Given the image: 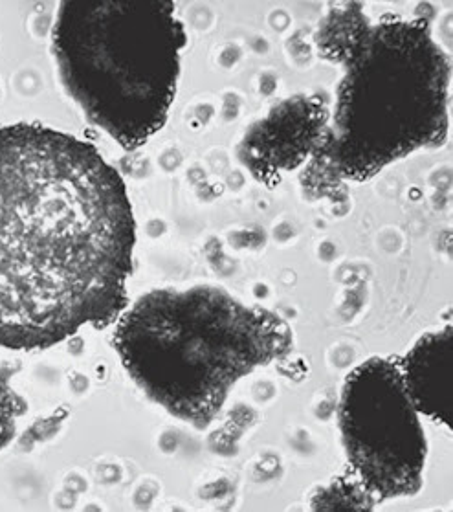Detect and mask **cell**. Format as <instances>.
<instances>
[{"mask_svg": "<svg viewBox=\"0 0 453 512\" xmlns=\"http://www.w3.org/2000/svg\"><path fill=\"white\" fill-rule=\"evenodd\" d=\"M321 57L345 68L320 149L303 188L332 195L448 134L450 59L424 19L373 23L358 6L332 8L316 34Z\"/></svg>", "mask_w": 453, "mask_h": 512, "instance_id": "7a4b0ae2", "label": "cell"}, {"mask_svg": "<svg viewBox=\"0 0 453 512\" xmlns=\"http://www.w3.org/2000/svg\"><path fill=\"white\" fill-rule=\"evenodd\" d=\"M329 120L320 96H294L255 123L239 145V158L255 179L274 186L320 149Z\"/></svg>", "mask_w": 453, "mask_h": 512, "instance_id": "8992f818", "label": "cell"}, {"mask_svg": "<svg viewBox=\"0 0 453 512\" xmlns=\"http://www.w3.org/2000/svg\"><path fill=\"white\" fill-rule=\"evenodd\" d=\"M290 346L285 320L215 287L144 294L114 334L140 390L197 428L217 417L237 380L285 357Z\"/></svg>", "mask_w": 453, "mask_h": 512, "instance_id": "3957f363", "label": "cell"}, {"mask_svg": "<svg viewBox=\"0 0 453 512\" xmlns=\"http://www.w3.org/2000/svg\"><path fill=\"white\" fill-rule=\"evenodd\" d=\"M136 221L94 145L0 127V347L46 349L127 307Z\"/></svg>", "mask_w": 453, "mask_h": 512, "instance_id": "6da1fadb", "label": "cell"}, {"mask_svg": "<svg viewBox=\"0 0 453 512\" xmlns=\"http://www.w3.org/2000/svg\"><path fill=\"white\" fill-rule=\"evenodd\" d=\"M52 41L68 94L122 147L166 125L188 43L175 2L65 0Z\"/></svg>", "mask_w": 453, "mask_h": 512, "instance_id": "277c9868", "label": "cell"}, {"mask_svg": "<svg viewBox=\"0 0 453 512\" xmlns=\"http://www.w3.org/2000/svg\"><path fill=\"white\" fill-rule=\"evenodd\" d=\"M452 338V325L426 334L398 362L415 410L450 428H453Z\"/></svg>", "mask_w": 453, "mask_h": 512, "instance_id": "52a82bcc", "label": "cell"}, {"mask_svg": "<svg viewBox=\"0 0 453 512\" xmlns=\"http://www.w3.org/2000/svg\"><path fill=\"white\" fill-rule=\"evenodd\" d=\"M338 419L354 485L373 505L419 492L428 441L397 360L371 358L353 369Z\"/></svg>", "mask_w": 453, "mask_h": 512, "instance_id": "5b68a950", "label": "cell"}]
</instances>
